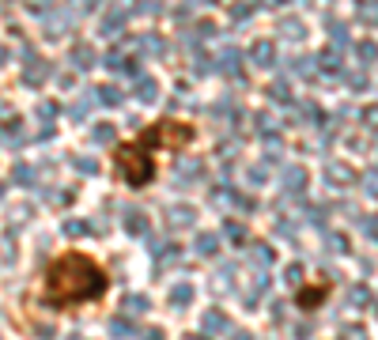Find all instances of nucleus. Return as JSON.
Wrapping results in <instances>:
<instances>
[{
	"instance_id": "obj_1",
	"label": "nucleus",
	"mask_w": 378,
	"mask_h": 340,
	"mask_svg": "<svg viewBox=\"0 0 378 340\" xmlns=\"http://www.w3.org/2000/svg\"><path fill=\"white\" fill-rule=\"evenodd\" d=\"M110 291L106 269L91 253L61 250L42 272V306L50 310H76L84 302H99Z\"/></svg>"
},
{
	"instance_id": "obj_2",
	"label": "nucleus",
	"mask_w": 378,
	"mask_h": 340,
	"mask_svg": "<svg viewBox=\"0 0 378 340\" xmlns=\"http://www.w3.org/2000/svg\"><path fill=\"white\" fill-rule=\"evenodd\" d=\"M197 128L189 121H174V117H159L155 125H147L144 133H136L133 140L114 148V170L117 178H125L129 189H144L155 178V151H182L193 144Z\"/></svg>"
},
{
	"instance_id": "obj_3",
	"label": "nucleus",
	"mask_w": 378,
	"mask_h": 340,
	"mask_svg": "<svg viewBox=\"0 0 378 340\" xmlns=\"http://www.w3.org/2000/svg\"><path fill=\"white\" fill-rule=\"evenodd\" d=\"M329 291H333V283H329V280H321V283H303L299 295H295V302H299L303 310H318L321 302H326Z\"/></svg>"
}]
</instances>
